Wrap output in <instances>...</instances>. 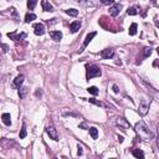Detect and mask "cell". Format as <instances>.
Instances as JSON below:
<instances>
[{
  "mask_svg": "<svg viewBox=\"0 0 159 159\" xmlns=\"http://www.w3.org/2000/svg\"><path fill=\"white\" fill-rule=\"evenodd\" d=\"M134 131L138 134L139 139H142V141H150L152 137H153L152 136V132L149 131V128L145 126V123L143 121L137 122L136 126H134Z\"/></svg>",
  "mask_w": 159,
  "mask_h": 159,
  "instance_id": "obj_1",
  "label": "cell"
},
{
  "mask_svg": "<svg viewBox=\"0 0 159 159\" xmlns=\"http://www.w3.org/2000/svg\"><path fill=\"white\" fill-rule=\"evenodd\" d=\"M101 75H102V72H101V69L98 66H96V65H87L86 66L87 80H91V79H93V77H100Z\"/></svg>",
  "mask_w": 159,
  "mask_h": 159,
  "instance_id": "obj_2",
  "label": "cell"
},
{
  "mask_svg": "<svg viewBox=\"0 0 159 159\" xmlns=\"http://www.w3.org/2000/svg\"><path fill=\"white\" fill-rule=\"evenodd\" d=\"M96 35H97V32H96V31H92V32L87 34V36H86V39H84V41H83V44H82V46H81V49L79 50V52H80V53L82 52L87 46H88V44H90L91 41H92V39H93Z\"/></svg>",
  "mask_w": 159,
  "mask_h": 159,
  "instance_id": "obj_3",
  "label": "cell"
},
{
  "mask_svg": "<svg viewBox=\"0 0 159 159\" xmlns=\"http://www.w3.org/2000/svg\"><path fill=\"white\" fill-rule=\"evenodd\" d=\"M8 38L9 39H11V40H14V41L16 42H19V41H22V40H25L26 38V34L25 32H9L8 34Z\"/></svg>",
  "mask_w": 159,
  "mask_h": 159,
  "instance_id": "obj_4",
  "label": "cell"
},
{
  "mask_svg": "<svg viewBox=\"0 0 159 159\" xmlns=\"http://www.w3.org/2000/svg\"><path fill=\"white\" fill-rule=\"evenodd\" d=\"M46 132H47V134H49V137L51 138V139H53V141H59V133H57L56 128L53 127L52 124H50V126L46 128Z\"/></svg>",
  "mask_w": 159,
  "mask_h": 159,
  "instance_id": "obj_5",
  "label": "cell"
},
{
  "mask_svg": "<svg viewBox=\"0 0 159 159\" xmlns=\"http://www.w3.org/2000/svg\"><path fill=\"white\" fill-rule=\"evenodd\" d=\"M148 110H149V104L145 100H142V102L139 104V108H138V113L141 114V116H145V114L148 113Z\"/></svg>",
  "mask_w": 159,
  "mask_h": 159,
  "instance_id": "obj_6",
  "label": "cell"
},
{
  "mask_svg": "<svg viewBox=\"0 0 159 159\" xmlns=\"http://www.w3.org/2000/svg\"><path fill=\"white\" fill-rule=\"evenodd\" d=\"M34 32H35V35H38V36H42L46 32L45 25H44V24H41V22L35 24V25H34Z\"/></svg>",
  "mask_w": 159,
  "mask_h": 159,
  "instance_id": "obj_7",
  "label": "cell"
},
{
  "mask_svg": "<svg viewBox=\"0 0 159 159\" xmlns=\"http://www.w3.org/2000/svg\"><path fill=\"white\" fill-rule=\"evenodd\" d=\"M24 80H25L24 75L16 76V77H15V80L13 81V83H11V87H13V88H15V90H19L20 87H21V84H22V82H24Z\"/></svg>",
  "mask_w": 159,
  "mask_h": 159,
  "instance_id": "obj_8",
  "label": "cell"
},
{
  "mask_svg": "<svg viewBox=\"0 0 159 159\" xmlns=\"http://www.w3.org/2000/svg\"><path fill=\"white\" fill-rule=\"evenodd\" d=\"M113 56H114V50H112V49H104L101 51V57L104 60H110Z\"/></svg>",
  "mask_w": 159,
  "mask_h": 159,
  "instance_id": "obj_9",
  "label": "cell"
},
{
  "mask_svg": "<svg viewBox=\"0 0 159 159\" xmlns=\"http://www.w3.org/2000/svg\"><path fill=\"white\" fill-rule=\"evenodd\" d=\"M122 8H123V6H122V4H114L112 8H110V15H111V16H114V18H116V16L119 15Z\"/></svg>",
  "mask_w": 159,
  "mask_h": 159,
  "instance_id": "obj_10",
  "label": "cell"
},
{
  "mask_svg": "<svg viewBox=\"0 0 159 159\" xmlns=\"http://www.w3.org/2000/svg\"><path fill=\"white\" fill-rule=\"evenodd\" d=\"M81 26H82V22H81V21H73V22H71L70 24V31L72 32V34H75V32H77L81 29Z\"/></svg>",
  "mask_w": 159,
  "mask_h": 159,
  "instance_id": "obj_11",
  "label": "cell"
},
{
  "mask_svg": "<svg viewBox=\"0 0 159 159\" xmlns=\"http://www.w3.org/2000/svg\"><path fill=\"white\" fill-rule=\"evenodd\" d=\"M41 6H42V10H44V11H47V13L53 11V6L50 4L47 0H42V1H41Z\"/></svg>",
  "mask_w": 159,
  "mask_h": 159,
  "instance_id": "obj_12",
  "label": "cell"
},
{
  "mask_svg": "<svg viewBox=\"0 0 159 159\" xmlns=\"http://www.w3.org/2000/svg\"><path fill=\"white\" fill-rule=\"evenodd\" d=\"M50 36H51V39L55 40V41H60V40L62 39V32L61 31H50Z\"/></svg>",
  "mask_w": 159,
  "mask_h": 159,
  "instance_id": "obj_13",
  "label": "cell"
},
{
  "mask_svg": "<svg viewBox=\"0 0 159 159\" xmlns=\"http://www.w3.org/2000/svg\"><path fill=\"white\" fill-rule=\"evenodd\" d=\"M1 119H3V123H4L5 126H10V124H11V117H10L9 113H3Z\"/></svg>",
  "mask_w": 159,
  "mask_h": 159,
  "instance_id": "obj_14",
  "label": "cell"
},
{
  "mask_svg": "<svg viewBox=\"0 0 159 159\" xmlns=\"http://www.w3.org/2000/svg\"><path fill=\"white\" fill-rule=\"evenodd\" d=\"M117 124L118 126H122L123 128H129V123L124 118H117Z\"/></svg>",
  "mask_w": 159,
  "mask_h": 159,
  "instance_id": "obj_15",
  "label": "cell"
},
{
  "mask_svg": "<svg viewBox=\"0 0 159 159\" xmlns=\"http://www.w3.org/2000/svg\"><path fill=\"white\" fill-rule=\"evenodd\" d=\"M88 131H90V134H91V137H92V139H97V138H98V129H97V128L91 127V128H88Z\"/></svg>",
  "mask_w": 159,
  "mask_h": 159,
  "instance_id": "obj_16",
  "label": "cell"
},
{
  "mask_svg": "<svg viewBox=\"0 0 159 159\" xmlns=\"http://www.w3.org/2000/svg\"><path fill=\"white\" fill-rule=\"evenodd\" d=\"M36 19V15L35 14H32V13H28L25 16V22L26 24H30L31 21H34V20Z\"/></svg>",
  "mask_w": 159,
  "mask_h": 159,
  "instance_id": "obj_17",
  "label": "cell"
},
{
  "mask_svg": "<svg viewBox=\"0 0 159 159\" xmlns=\"http://www.w3.org/2000/svg\"><path fill=\"white\" fill-rule=\"evenodd\" d=\"M132 154H133L136 158H141V159L144 158V153L141 149H132Z\"/></svg>",
  "mask_w": 159,
  "mask_h": 159,
  "instance_id": "obj_18",
  "label": "cell"
},
{
  "mask_svg": "<svg viewBox=\"0 0 159 159\" xmlns=\"http://www.w3.org/2000/svg\"><path fill=\"white\" fill-rule=\"evenodd\" d=\"M28 94V88L26 87H20L19 88V97L20 98H25Z\"/></svg>",
  "mask_w": 159,
  "mask_h": 159,
  "instance_id": "obj_19",
  "label": "cell"
},
{
  "mask_svg": "<svg viewBox=\"0 0 159 159\" xmlns=\"http://www.w3.org/2000/svg\"><path fill=\"white\" fill-rule=\"evenodd\" d=\"M137 28H138V26H137L136 22H133V24L131 25L129 30H128V31H129V35H131V36H134V35L137 34Z\"/></svg>",
  "mask_w": 159,
  "mask_h": 159,
  "instance_id": "obj_20",
  "label": "cell"
},
{
  "mask_svg": "<svg viewBox=\"0 0 159 159\" xmlns=\"http://www.w3.org/2000/svg\"><path fill=\"white\" fill-rule=\"evenodd\" d=\"M138 13H139V9H138L137 6H132V8L128 9L127 14H128V15H137Z\"/></svg>",
  "mask_w": 159,
  "mask_h": 159,
  "instance_id": "obj_21",
  "label": "cell"
},
{
  "mask_svg": "<svg viewBox=\"0 0 159 159\" xmlns=\"http://www.w3.org/2000/svg\"><path fill=\"white\" fill-rule=\"evenodd\" d=\"M66 14L75 18V16L79 15V10H76V9H67V10H66Z\"/></svg>",
  "mask_w": 159,
  "mask_h": 159,
  "instance_id": "obj_22",
  "label": "cell"
},
{
  "mask_svg": "<svg viewBox=\"0 0 159 159\" xmlns=\"http://www.w3.org/2000/svg\"><path fill=\"white\" fill-rule=\"evenodd\" d=\"M36 4H38V0H28V8H29V10H34V9H35Z\"/></svg>",
  "mask_w": 159,
  "mask_h": 159,
  "instance_id": "obj_23",
  "label": "cell"
},
{
  "mask_svg": "<svg viewBox=\"0 0 159 159\" xmlns=\"http://www.w3.org/2000/svg\"><path fill=\"white\" fill-rule=\"evenodd\" d=\"M87 91H88L91 94H93V96H97V94H98V88H97L96 86H91V87H88V88H87Z\"/></svg>",
  "mask_w": 159,
  "mask_h": 159,
  "instance_id": "obj_24",
  "label": "cell"
},
{
  "mask_svg": "<svg viewBox=\"0 0 159 159\" xmlns=\"http://www.w3.org/2000/svg\"><path fill=\"white\" fill-rule=\"evenodd\" d=\"M88 102H90V103L96 104V106H98V107H103V103L101 102V101H97V100H94V98H90V100H88Z\"/></svg>",
  "mask_w": 159,
  "mask_h": 159,
  "instance_id": "obj_25",
  "label": "cell"
},
{
  "mask_svg": "<svg viewBox=\"0 0 159 159\" xmlns=\"http://www.w3.org/2000/svg\"><path fill=\"white\" fill-rule=\"evenodd\" d=\"M26 137V124L22 123V128H21V132H20V138H25Z\"/></svg>",
  "mask_w": 159,
  "mask_h": 159,
  "instance_id": "obj_26",
  "label": "cell"
},
{
  "mask_svg": "<svg viewBox=\"0 0 159 159\" xmlns=\"http://www.w3.org/2000/svg\"><path fill=\"white\" fill-rule=\"evenodd\" d=\"M150 53H152V49L150 47H145V49L143 50V57L145 59V57H148V56H150Z\"/></svg>",
  "mask_w": 159,
  "mask_h": 159,
  "instance_id": "obj_27",
  "label": "cell"
},
{
  "mask_svg": "<svg viewBox=\"0 0 159 159\" xmlns=\"http://www.w3.org/2000/svg\"><path fill=\"white\" fill-rule=\"evenodd\" d=\"M101 1H102L104 5H112V4H114V0H101Z\"/></svg>",
  "mask_w": 159,
  "mask_h": 159,
  "instance_id": "obj_28",
  "label": "cell"
},
{
  "mask_svg": "<svg viewBox=\"0 0 159 159\" xmlns=\"http://www.w3.org/2000/svg\"><path fill=\"white\" fill-rule=\"evenodd\" d=\"M10 13H11V15L14 16V18H16V19H18V13H16L15 8H10Z\"/></svg>",
  "mask_w": 159,
  "mask_h": 159,
  "instance_id": "obj_29",
  "label": "cell"
},
{
  "mask_svg": "<svg viewBox=\"0 0 159 159\" xmlns=\"http://www.w3.org/2000/svg\"><path fill=\"white\" fill-rule=\"evenodd\" d=\"M35 96L38 97V98H40V97L42 96V91H41V88H38V90H36V92H35Z\"/></svg>",
  "mask_w": 159,
  "mask_h": 159,
  "instance_id": "obj_30",
  "label": "cell"
},
{
  "mask_svg": "<svg viewBox=\"0 0 159 159\" xmlns=\"http://www.w3.org/2000/svg\"><path fill=\"white\" fill-rule=\"evenodd\" d=\"M77 148H79V150H77V154H79V155H82V154H83V150H82L83 148H82V145L79 144V145H77Z\"/></svg>",
  "mask_w": 159,
  "mask_h": 159,
  "instance_id": "obj_31",
  "label": "cell"
},
{
  "mask_svg": "<svg viewBox=\"0 0 159 159\" xmlns=\"http://www.w3.org/2000/svg\"><path fill=\"white\" fill-rule=\"evenodd\" d=\"M63 114H65V116H73V117H79V114H77V113H73V112H65Z\"/></svg>",
  "mask_w": 159,
  "mask_h": 159,
  "instance_id": "obj_32",
  "label": "cell"
},
{
  "mask_svg": "<svg viewBox=\"0 0 159 159\" xmlns=\"http://www.w3.org/2000/svg\"><path fill=\"white\" fill-rule=\"evenodd\" d=\"M56 22H57V19H51V21L47 20V24H49V25H52V24H56Z\"/></svg>",
  "mask_w": 159,
  "mask_h": 159,
  "instance_id": "obj_33",
  "label": "cell"
},
{
  "mask_svg": "<svg viewBox=\"0 0 159 159\" xmlns=\"http://www.w3.org/2000/svg\"><path fill=\"white\" fill-rule=\"evenodd\" d=\"M8 45H5V44H3V52H8Z\"/></svg>",
  "mask_w": 159,
  "mask_h": 159,
  "instance_id": "obj_34",
  "label": "cell"
},
{
  "mask_svg": "<svg viewBox=\"0 0 159 159\" xmlns=\"http://www.w3.org/2000/svg\"><path fill=\"white\" fill-rule=\"evenodd\" d=\"M113 91H114V92H118V91H119V90H118V86H117V84H113Z\"/></svg>",
  "mask_w": 159,
  "mask_h": 159,
  "instance_id": "obj_35",
  "label": "cell"
},
{
  "mask_svg": "<svg viewBox=\"0 0 159 159\" xmlns=\"http://www.w3.org/2000/svg\"><path fill=\"white\" fill-rule=\"evenodd\" d=\"M153 65H154L155 67H159V60H155V61H154V63H153Z\"/></svg>",
  "mask_w": 159,
  "mask_h": 159,
  "instance_id": "obj_36",
  "label": "cell"
},
{
  "mask_svg": "<svg viewBox=\"0 0 159 159\" xmlns=\"http://www.w3.org/2000/svg\"><path fill=\"white\" fill-rule=\"evenodd\" d=\"M80 127H82V128H86V123H82Z\"/></svg>",
  "mask_w": 159,
  "mask_h": 159,
  "instance_id": "obj_37",
  "label": "cell"
},
{
  "mask_svg": "<svg viewBox=\"0 0 159 159\" xmlns=\"http://www.w3.org/2000/svg\"><path fill=\"white\" fill-rule=\"evenodd\" d=\"M155 25H157L158 28H159V21H158V20H155Z\"/></svg>",
  "mask_w": 159,
  "mask_h": 159,
  "instance_id": "obj_38",
  "label": "cell"
},
{
  "mask_svg": "<svg viewBox=\"0 0 159 159\" xmlns=\"http://www.w3.org/2000/svg\"><path fill=\"white\" fill-rule=\"evenodd\" d=\"M157 52H158V55H159V47H158V49H157Z\"/></svg>",
  "mask_w": 159,
  "mask_h": 159,
  "instance_id": "obj_39",
  "label": "cell"
}]
</instances>
